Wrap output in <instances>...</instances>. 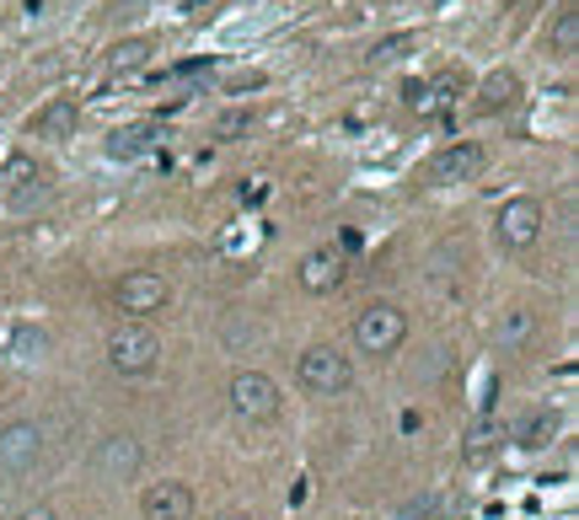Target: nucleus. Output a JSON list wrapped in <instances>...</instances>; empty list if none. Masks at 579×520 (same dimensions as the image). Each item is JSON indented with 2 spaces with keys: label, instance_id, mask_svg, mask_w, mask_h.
<instances>
[{
  "label": "nucleus",
  "instance_id": "1",
  "mask_svg": "<svg viewBox=\"0 0 579 520\" xmlns=\"http://www.w3.org/2000/svg\"><path fill=\"white\" fill-rule=\"evenodd\" d=\"M296 381H301L306 392H317V398H338V392L355 387V366L333 343H311L301 354V366H296Z\"/></svg>",
  "mask_w": 579,
  "mask_h": 520
},
{
  "label": "nucleus",
  "instance_id": "2",
  "mask_svg": "<svg viewBox=\"0 0 579 520\" xmlns=\"http://www.w3.org/2000/svg\"><path fill=\"white\" fill-rule=\"evenodd\" d=\"M402 338H408V311L392 307V301H376L355 317V343H360V354H397L402 349Z\"/></svg>",
  "mask_w": 579,
  "mask_h": 520
},
{
  "label": "nucleus",
  "instance_id": "3",
  "mask_svg": "<svg viewBox=\"0 0 579 520\" xmlns=\"http://www.w3.org/2000/svg\"><path fill=\"white\" fill-rule=\"evenodd\" d=\"M156 360H161V338L151 328H140V322L113 328V338H108V370L113 376H151Z\"/></svg>",
  "mask_w": 579,
  "mask_h": 520
},
{
  "label": "nucleus",
  "instance_id": "4",
  "mask_svg": "<svg viewBox=\"0 0 579 520\" xmlns=\"http://www.w3.org/2000/svg\"><path fill=\"white\" fill-rule=\"evenodd\" d=\"M38 457H43V424L38 419H17V424L0 429V483L28 478Z\"/></svg>",
  "mask_w": 579,
  "mask_h": 520
},
{
  "label": "nucleus",
  "instance_id": "5",
  "mask_svg": "<svg viewBox=\"0 0 579 520\" xmlns=\"http://www.w3.org/2000/svg\"><path fill=\"white\" fill-rule=\"evenodd\" d=\"M231 413L247 419V424H269V419H279L274 376H263V370H242V376H231Z\"/></svg>",
  "mask_w": 579,
  "mask_h": 520
},
{
  "label": "nucleus",
  "instance_id": "6",
  "mask_svg": "<svg viewBox=\"0 0 579 520\" xmlns=\"http://www.w3.org/2000/svg\"><path fill=\"white\" fill-rule=\"evenodd\" d=\"M172 301V284L161 274H151V269H134V274H123L119 284H113V307L123 311V317H151V311H161Z\"/></svg>",
  "mask_w": 579,
  "mask_h": 520
},
{
  "label": "nucleus",
  "instance_id": "7",
  "mask_svg": "<svg viewBox=\"0 0 579 520\" xmlns=\"http://www.w3.org/2000/svg\"><path fill=\"white\" fill-rule=\"evenodd\" d=\"M542 204L537 199H510L505 210H499V242L510 247V252H526V247H537L542 237Z\"/></svg>",
  "mask_w": 579,
  "mask_h": 520
},
{
  "label": "nucleus",
  "instance_id": "8",
  "mask_svg": "<svg viewBox=\"0 0 579 520\" xmlns=\"http://www.w3.org/2000/svg\"><path fill=\"white\" fill-rule=\"evenodd\" d=\"M483 146H472V140H457V146H446V151L429 161V183L451 188V183H472L478 172H483Z\"/></svg>",
  "mask_w": 579,
  "mask_h": 520
},
{
  "label": "nucleus",
  "instance_id": "9",
  "mask_svg": "<svg viewBox=\"0 0 579 520\" xmlns=\"http://www.w3.org/2000/svg\"><path fill=\"white\" fill-rule=\"evenodd\" d=\"M343 274H349V258H343L338 247H317V252H306L301 269H296L306 296H328V290H338Z\"/></svg>",
  "mask_w": 579,
  "mask_h": 520
},
{
  "label": "nucleus",
  "instance_id": "10",
  "mask_svg": "<svg viewBox=\"0 0 579 520\" xmlns=\"http://www.w3.org/2000/svg\"><path fill=\"white\" fill-rule=\"evenodd\" d=\"M140 516L146 520H193V489L188 483H151L140 493Z\"/></svg>",
  "mask_w": 579,
  "mask_h": 520
},
{
  "label": "nucleus",
  "instance_id": "11",
  "mask_svg": "<svg viewBox=\"0 0 579 520\" xmlns=\"http://www.w3.org/2000/svg\"><path fill=\"white\" fill-rule=\"evenodd\" d=\"M140 461L146 457H140V440H134V434H108V440L97 446V472L113 478V483H119V478H134Z\"/></svg>",
  "mask_w": 579,
  "mask_h": 520
},
{
  "label": "nucleus",
  "instance_id": "12",
  "mask_svg": "<svg viewBox=\"0 0 579 520\" xmlns=\"http://www.w3.org/2000/svg\"><path fill=\"white\" fill-rule=\"evenodd\" d=\"M520 102V76L516 70H493L483 87H478V113H505Z\"/></svg>",
  "mask_w": 579,
  "mask_h": 520
},
{
  "label": "nucleus",
  "instance_id": "13",
  "mask_svg": "<svg viewBox=\"0 0 579 520\" xmlns=\"http://www.w3.org/2000/svg\"><path fill=\"white\" fill-rule=\"evenodd\" d=\"M76 123H81V108H76L70 97H60V102H49V108L32 119V134H38V140H70Z\"/></svg>",
  "mask_w": 579,
  "mask_h": 520
},
{
  "label": "nucleus",
  "instance_id": "14",
  "mask_svg": "<svg viewBox=\"0 0 579 520\" xmlns=\"http://www.w3.org/2000/svg\"><path fill=\"white\" fill-rule=\"evenodd\" d=\"M457 81L451 76H440V81H429V87H408V102L425 113V119H440V113H451V102H457Z\"/></svg>",
  "mask_w": 579,
  "mask_h": 520
},
{
  "label": "nucleus",
  "instance_id": "15",
  "mask_svg": "<svg viewBox=\"0 0 579 520\" xmlns=\"http://www.w3.org/2000/svg\"><path fill=\"white\" fill-rule=\"evenodd\" d=\"M6 193H11L17 204H28V199H38V193H43V172L32 167L28 156H17V161L6 167Z\"/></svg>",
  "mask_w": 579,
  "mask_h": 520
},
{
  "label": "nucleus",
  "instance_id": "16",
  "mask_svg": "<svg viewBox=\"0 0 579 520\" xmlns=\"http://www.w3.org/2000/svg\"><path fill=\"white\" fill-rule=\"evenodd\" d=\"M552 434H558V413H552V408H537L531 419H520L516 424V440L526 446V451H542Z\"/></svg>",
  "mask_w": 579,
  "mask_h": 520
},
{
  "label": "nucleus",
  "instance_id": "17",
  "mask_svg": "<svg viewBox=\"0 0 579 520\" xmlns=\"http://www.w3.org/2000/svg\"><path fill=\"white\" fill-rule=\"evenodd\" d=\"M552 49H558L563 60H575V54H579V11H575V6H563V11H558V22H552Z\"/></svg>",
  "mask_w": 579,
  "mask_h": 520
},
{
  "label": "nucleus",
  "instance_id": "18",
  "mask_svg": "<svg viewBox=\"0 0 579 520\" xmlns=\"http://www.w3.org/2000/svg\"><path fill=\"white\" fill-rule=\"evenodd\" d=\"M151 140H156V123H129V129H119V134L108 140V151L113 156H140Z\"/></svg>",
  "mask_w": 579,
  "mask_h": 520
},
{
  "label": "nucleus",
  "instance_id": "19",
  "mask_svg": "<svg viewBox=\"0 0 579 520\" xmlns=\"http://www.w3.org/2000/svg\"><path fill=\"white\" fill-rule=\"evenodd\" d=\"M146 54H151V43L146 38H129V43H119L108 54V70H134V64H146Z\"/></svg>",
  "mask_w": 579,
  "mask_h": 520
},
{
  "label": "nucleus",
  "instance_id": "20",
  "mask_svg": "<svg viewBox=\"0 0 579 520\" xmlns=\"http://www.w3.org/2000/svg\"><path fill=\"white\" fill-rule=\"evenodd\" d=\"M531 328H537V322H531V311H510V317L499 322V343H510V349H516V343L531 338Z\"/></svg>",
  "mask_w": 579,
  "mask_h": 520
},
{
  "label": "nucleus",
  "instance_id": "21",
  "mask_svg": "<svg viewBox=\"0 0 579 520\" xmlns=\"http://www.w3.org/2000/svg\"><path fill=\"white\" fill-rule=\"evenodd\" d=\"M408 49H413V32H397V38H387V43L370 49V64H397Z\"/></svg>",
  "mask_w": 579,
  "mask_h": 520
},
{
  "label": "nucleus",
  "instance_id": "22",
  "mask_svg": "<svg viewBox=\"0 0 579 520\" xmlns=\"http://www.w3.org/2000/svg\"><path fill=\"white\" fill-rule=\"evenodd\" d=\"M11 349H17V360H38V354L49 349V338H43V333H32V328H22V333L11 338Z\"/></svg>",
  "mask_w": 579,
  "mask_h": 520
},
{
  "label": "nucleus",
  "instance_id": "23",
  "mask_svg": "<svg viewBox=\"0 0 579 520\" xmlns=\"http://www.w3.org/2000/svg\"><path fill=\"white\" fill-rule=\"evenodd\" d=\"M247 123H252V119H247V113H226V119L214 123V134H220V140H231V134H242Z\"/></svg>",
  "mask_w": 579,
  "mask_h": 520
},
{
  "label": "nucleus",
  "instance_id": "24",
  "mask_svg": "<svg viewBox=\"0 0 579 520\" xmlns=\"http://www.w3.org/2000/svg\"><path fill=\"white\" fill-rule=\"evenodd\" d=\"M17 520H60V516H54L49 504H32V510H22V516H17Z\"/></svg>",
  "mask_w": 579,
  "mask_h": 520
},
{
  "label": "nucleus",
  "instance_id": "25",
  "mask_svg": "<svg viewBox=\"0 0 579 520\" xmlns=\"http://www.w3.org/2000/svg\"><path fill=\"white\" fill-rule=\"evenodd\" d=\"M220 520H252V516H220Z\"/></svg>",
  "mask_w": 579,
  "mask_h": 520
},
{
  "label": "nucleus",
  "instance_id": "26",
  "mask_svg": "<svg viewBox=\"0 0 579 520\" xmlns=\"http://www.w3.org/2000/svg\"><path fill=\"white\" fill-rule=\"evenodd\" d=\"M0 402H6V387H0Z\"/></svg>",
  "mask_w": 579,
  "mask_h": 520
}]
</instances>
